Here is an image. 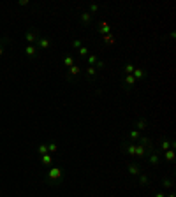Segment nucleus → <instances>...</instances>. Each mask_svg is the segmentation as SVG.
I'll return each instance as SVG.
<instances>
[{
	"label": "nucleus",
	"mask_w": 176,
	"mask_h": 197,
	"mask_svg": "<svg viewBox=\"0 0 176 197\" xmlns=\"http://www.w3.org/2000/svg\"><path fill=\"white\" fill-rule=\"evenodd\" d=\"M74 63H76V62H74V56H71V55L64 56V65H65L67 69H69V67H72Z\"/></svg>",
	"instance_id": "nucleus-24"
},
{
	"label": "nucleus",
	"mask_w": 176,
	"mask_h": 197,
	"mask_svg": "<svg viewBox=\"0 0 176 197\" xmlns=\"http://www.w3.org/2000/svg\"><path fill=\"white\" fill-rule=\"evenodd\" d=\"M4 55V42H0V56Z\"/></svg>",
	"instance_id": "nucleus-35"
},
{
	"label": "nucleus",
	"mask_w": 176,
	"mask_h": 197,
	"mask_svg": "<svg viewBox=\"0 0 176 197\" xmlns=\"http://www.w3.org/2000/svg\"><path fill=\"white\" fill-rule=\"evenodd\" d=\"M62 178V169L60 167H53L51 165V169L48 171V180H50V185H56L55 181H58Z\"/></svg>",
	"instance_id": "nucleus-2"
},
{
	"label": "nucleus",
	"mask_w": 176,
	"mask_h": 197,
	"mask_svg": "<svg viewBox=\"0 0 176 197\" xmlns=\"http://www.w3.org/2000/svg\"><path fill=\"white\" fill-rule=\"evenodd\" d=\"M165 159V162H169V164H173L174 162V150L171 148V150H167V151H164V155H162Z\"/></svg>",
	"instance_id": "nucleus-20"
},
{
	"label": "nucleus",
	"mask_w": 176,
	"mask_h": 197,
	"mask_svg": "<svg viewBox=\"0 0 176 197\" xmlns=\"http://www.w3.org/2000/svg\"><path fill=\"white\" fill-rule=\"evenodd\" d=\"M99 33H102V35H109L111 33V27H109V23L108 21H100L99 23V28H95Z\"/></svg>",
	"instance_id": "nucleus-11"
},
{
	"label": "nucleus",
	"mask_w": 176,
	"mask_h": 197,
	"mask_svg": "<svg viewBox=\"0 0 176 197\" xmlns=\"http://www.w3.org/2000/svg\"><path fill=\"white\" fill-rule=\"evenodd\" d=\"M165 197H176V195H174V192H171L169 195H165Z\"/></svg>",
	"instance_id": "nucleus-36"
},
{
	"label": "nucleus",
	"mask_w": 176,
	"mask_h": 197,
	"mask_svg": "<svg viewBox=\"0 0 176 197\" xmlns=\"http://www.w3.org/2000/svg\"><path fill=\"white\" fill-rule=\"evenodd\" d=\"M25 53H27L30 58H33V56L37 55V46H35V44H28L27 48H25Z\"/></svg>",
	"instance_id": "nucleus-18"
},
{
	"label": "nucleus",
	"mask_w": 176,
	"mask_h": 197,
	"mask_svg": "<svg viewBox=\"0 0 176 197\" xmlns=\"http://www.w3.org/2000/svg\"><path fill=\"white\" fill-rule=\"evenodd\" d=\"M18 4H20V6H28V0H20Z\"/></svg>",
	"instance_id": "nucleus-34"
},
{
	"label": "nucleus",
	"mask_w": 176,
	"mask_h": 197,
	"mask_svg": "<svg viewBox=\"0 0 176 197\" xmlns=\"http://www.w3.org/2000/svg\"><path fill=\"white\" fill-rule=\"evenodd\" d=\"M85 72H86V76H88V81H92V79H94V77L97 76V69H95L94 65H88V67H86V71H85Z\"/></svg>",
	"instance_id": "nucleus-21"
},
{
	"label": "nucleus",
	"mask_w": 176,
	"mask_h": 197,
	"mask_svg": "<svg viewBox=\"0 0 176 197\" xmlns=\"http://www.w3.org/2000/svg\"><path fill=\"white\" fill-rule=\"evenodd\" d=\"M144 129H148V120L144 118V116H139L138 120H136V130H144Z\"/></svg>",
	"instance_id": "nucleus-13"
},
{
	"label": "nucleus",
	"mask_w": 176,
	"mask_h": 197,
	"mask_svg": "<svg viewBox=\"0 0 176 197\" xmlns=\"http://www.w3.org/2000/svg\"><path fill=\"white\" fill-rule=\"evenodd\" d=\"M139 144H143L144 146V150L148 151V153H152V151H157V146H155V142H153V139H150V137H146V136H141L139 137Z\"/></svg>",
	"instance_id": "nucleus-1"
},
{
	"label": "nucleus",
	"mask_w": 176,
	"mask_h": 197,
	"mask_svg": "<svg viewBox=\"0 0 176 197\" xmlns=\"http://www.w3.org/2000/svg\"><path fill=\"white\" fill-rule=\"evenodd\" d=\"M171 148H174V141H171V139H167V137H164L162 141H160V144H159V150L160 153H164V151H167V150H171Z\"/></svg>",
	"instance_id": "nucleus-7"
},
{
	"label": "nucleus",
	"mask_w": 176,
	"mask_h": 197,
	"mask_svg": "<svg viewBox=\"0 0 176 197\" xmlns=\"http://www.w3.org/2000/svg\"><path fill=\"white\" fill-rule=\"evenodd\" d=\"M136 85H138V81L134 79V76H132V74L123 76V79H121V88H123V90H127V92H129V90H132Z\"/></svg>",
	"instance_id": "nucleus-4"
},
{
	"label": "nucleus",
	"mask_w": 176,
	"mask_h": 197,
	"mask_svg": "<svg viewBox=\"0 0 176 197\" xmlns=\"http://www.w3.org/2000/svg\"><path fill=\"white\" fill-rule=\"evenodd\" d=\"M139 137H141V132L136 130V129H132V130L129 132V139H130L132 142H138V141H139Z\"/></svg>",
	"instance_id": "nucleus-22"
},
{
	"label": "nucleus",
	"mask_w": 176,
	"mask_h": 197,
	"mask_svg": "<svg viewBox=\"0 0 176 197\" xmlns=\"http://www.w3.org/2000/svg\"><path fill=\"white\" fill-rule=\"evenodd\" d=\"M104 67H106V63H104L102 60H99L97 63H95V69H97V71H100V69H104Z\"/></svg>",
	"instance_id": "nucleus-32"
},
{
	"label": "nucleus",
	"mask_w": 176,
	"mask_h": 197,
	"mask_svg": "<svg viewBox=\"0 0 176 197\" xmlns=\"http://www.w3.org/2000/svg\"><path fill=\"white\" fill-rule=\"evenodd\" d=\"M162 186L164 188H167V190H173L174 188V181H173V178H162Z\"/></svg>",
	"instance_id": "nucleus-19"
},
{
	"label": "nucleus",
	"mask_w": 176,
	"mask_h": 197,
	"mask_svg": "<svg viewBox=\"0 0 176 197\" xmlns=\"http://www.w3.org/2000/svg\"><path fill=\"white\" fill-rule=\"evenodd\" d=\"M134 69H136V65H134L132 62H129V63H125V67H123V74H125V76H129V74H132V72H134Z\"/></svg>",
	"instance_id": "nucleus-23"
},
{
	"label": "nucleus",
	"mask_w": 176,
	"mask_h": 197,
	"mask_svg": "<svg viewBox=\"0 0 176 197\" xmlns=\"http://www.w3.org/2000/svg\"><path fill=\"white\" fill-rule=\"evenodd\" d=\"M160 160H162V155H160L159 150H157V151H152V153L146 155V162H148L150 165H153V167H157V165L160 164Z\"/></svg>",
	"instance_id": "nucleus-3"
},
{
	"label": "nucleus",
	"mask_w": 176,
	"mask_h": 197,
	"mask_svg": "<svg viewBox=\"0 0 176 197\" xmlns=\"http://www.w3.org/2000/svg\"><path fill=\"white\" fill-rule=\"evenodd\" d=\"M121 151H125V153L130 155V157H136V142L125 141L123 144H121Z\"/></svg>",
	"instance_id": "nucleus-5"
},
{
	"label": "nucleus",
	"mask_w": 176,
	"mask_h": 197,
	"mask_svg": "<svg viewBox=\"0 0 176 197\" xmlns=\"http://www.w3.org/2000/svg\"><path fill=\"white\" fill-rule=\"evenodd\" d=\"M127 167H129V174H130V176H139L141 173H143L141 165L136 164V162H130V164L127 165Z\"/></svg>",
	"instance_id": "nucleus-9"
},
{
	"label": "nucleus",
	"mask_w": 176,
	"mask_h": 197,
	"mask_svg": "<svg viewBox=\"0 0 176 197\" xmlns=\"http://www.w3.org/2000/svg\"><path fill=\"white\" fill-rule=\"evenodd\" d=\"M37 151H39V155H48L50 151H48V144H39V148H37Z\"/></svg>",
	"instance_id": "nucleus-27"
},
{
	"label": "nucleus",
	"mask_w": 176,
	"mask_h": 197,
	"mask_svg": "<svg viewBox=\"0 0 176 197\" xmlns=\"http://www.w3.org/2000/svg\"><path fill=\"white\" fill-rule=\"evenodd\" d=\"M41 164L44 167H51L53 165V155L48 153V155H41Z\"/></svg>",
	"instance_id": "nucleus-15"
},
{
	"label": "nucleus",
	"mask_w": 176,
	"mask_h": 197,
	"mask_svg": "<svg viewBox=\"0 0 176 197\" xmlns=\"http://www.w3.org/2000/svg\"><path fill=\"white\" fill-rule=\"evenodd\" d=\"M150 183H152V178H150L148 174L141 173V174H139V185H141V186H148Z\"/></svg>",
	"instance_id": "nucleus-17"
},
{
	"label": "nucleus",
	"mask_w": 176,
	"mask_h": 197,
	"mask_svg": "<svg viewBox=\"0 0 176 197\" xmlns=\"http://www.w3.org/2000/svg\"><path fill=\"white\" fill-rule=\"evenodd\" d=\"M77 74H81V67L77 65V63H74L72 67H69V69H67V74H65L67 81H72V79H74V76H77Z\"/></svg>",
	"instance_id": "nucleus-6"
},
{
	"label": "nucleus",
	"mask_w": 176,
	"mask_h": 197,
	"mask_svg": "<svg viewBox=\"0 0 176 197\" xmlns=\"http://www.w3.org/2000/svg\"><path fill=\"white\" fill-rule=\"evenodd\" d=\"M77 55H79V56H88V55H90V49H88L86 46H81V48L77 49Z\"/></svg>",
	"instance_id": "nucleus-28"
},
{
	"label": "nucleus",
	"mask_w": 176,
	"mask_h": 197,
	"mask_svg": "<svg viewBox=\"0 0 176 197\" xmlns=\"http://www.w3.org/2000/svg\"><path fill=\"white\" fill-rule=\"evenodd\" d=\"M132 76H134V79L139 83V81H143V79H146V71L141 69V67H136L134 72H132Z\"/></svg>",
	"instance_id": "nucleus-10"
},
{
	"label": "nucleus",
	"mask_w": 176,
	"mask_h": 197,
	"mask_svg": "<svg viewBox=\"0 0 176 197\" xmlns=\"http://www.w3.org/2000/svg\"><path fill=\"white\" fill-rule=\"evenodd\" d=\"M56 150H58V144H56V142H50V144H48V151H50V153H56Z\"/></svg>",
	"instance_id": "nucleus-31"
},
{
	"label": "nucleus",
	"mask_w": 176,
	"mask_h": 197,
	"mask_svg": "<svg viewBox=\"0 0 176 197\" xmlns=\"http://www.w3.org/2000/svg\"><path fill=\"white\" fill-rule=\"evenodd\" d=\"M153 197H165V194H164V192H155Z\"/></svg>",
	"instance_id": "nucleus-33"
},
{
	"label": "nucleus",
	"mask_w": 176,
	"mask_h": 197,
	"mask_svg": "<svg viewBox=\"0 0 176 197\" xmlns=\"http://www.w3.org/2000/svg\"><path fill=\"white\" fill-rule=\"evenodd\" d=\"M146 155H148V151L144 150L143 144L136 142V157H138V159H146Z\"/></svg>",
	"instance_id": "nucleus-14"
},
{
	"label": "nucleus",
	"mask_w": 176,
	"mask_h": 197,
	"mask_svg": "<svg viewBox=\"0 0 176 197\" xmlns=\"http://www.w3.org/2000/svg\"><path fill=\"white\" fill-rule=\"evenodd\" d=\"M79 18H81V23H83V25H86V27H90L92 21H94V16H92L88 11H81V16H79Z\"/></svg>",
	"instance_id": "nucleus-12"
},
{
	"label": "nucleus",
	"mask_w": 176,
	"mask_h": 197,
	"mask_svg": "<svg viewBox=\"0 0 176 197\" xmlns=\"http://www.w3.org/2000/svg\"><path fill=\"white\" fill-rule=\"evenodd\" d=\"M71 44H72V48H74V49H79L83 46V41H81V39H72Z\"/></svg>",
	"instance_id": "nucleus-30"
},
{
	"label": "nucleus",
	"mask_w": 176,
	"mask_h": 197,
	"mask_svg": "<svg viewBox=\"0 0 176 197\" xmlns=\"http://www.w3.org/2000/svg\"><path fill=\"white\" fill-rule=\"evenodd\" d=\"M25 41L30 44H35L39 41V32L37 30H28L27 33H25Z\"/></svg>",
	"instance_id": "nucleus-8"
},
{
	"label": "nucleus",
	"mask_w": 176,
	"mask_h": 197,
	"mask_svg": "<svg viewBox=\"0 0 176 197\" xmlns=\"http://www.w3.org/2000/svg\"><path fill=\"white\" fill-rule=\"evenodd\" d=\"M86 62H88V65H94V67H95V63L99 62V58H97L95 55H88V56H86Z\"/></svg>",
	"instance_id": "nucleus-29"
},
{
	"label": "nucleus",
	"mask_w": 176,
	"mask_h": 197,
	"mask_svg": "<svg viewBox=\"0 0 176 197\" xmlns=\"http://www.w3.org/2000/svg\"><path fill=\"white\" fill-rule=\"evenodd\" d=\"M35 46H37V49L41 48V49H50V46H51V42L48 41V39H44V37H39V41L35 42Z\"/></svg>",
	"instance_id": "nucleus-16"
},
{
	"label": "nucleus",
	"mask_w": 176,
	"mask_h": 197,
	"mask_svg": "<svg viewBox=\"0 0 176 197\" xmlns=\"http://www.w3.org/2000/svg\"><path fill=\"white\" fill-rule=\"evenodd\" d=\"M99 9H100V6H97V4H88V12L94 16L95 12H99Z\"/></svg>",
	"instance_id": "nucleus-25"
},
{
	"label": "nucleus",
	"mask_w": 176,
	"mask_h": 197,
	"mask_svg": "<svg viewBox=\"0 0 176 197\" xmlns=\"http://www.w3.org/2000/svg\"><path fill=\"white\" fill-rule=\"evenodd\" d=\"M102 41H104L106 44H108V46H113V44H115V37H113V35H102Z\"/></svg>",
	"instance_id": "nucleus-26"
}]
</instances>
